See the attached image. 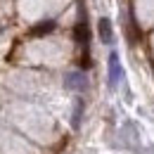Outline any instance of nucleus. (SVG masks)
Listing matches in <instances>:
<instances>
[{
	"label": "nucleus",
	"instance_id": "obj_1",
	"mask_svg": "<svg viewBox=\"0 0 154 154\" xmlns=\"http://www.w3.org/2000/svg\"><path fill=\"white\" fill-rule=\"evenodd\" d=\"M64 85L69 88V90H85L88 88V78L83 71H69L66 76H64Z\"/></svg>",
	"mask_w": 154,
	"mask_h": 154
},
{
	"label": "nucleus",
	"instance_id": "obj_2",
	"mask_svg": "<svg viewBox=\"0 0 154 154\" xmlns=\"http://www.w3.org/2000/svg\"><path fill=\"white\" fill-rule=\"evenodd\" d=\"M121 81V64H119V55L112 52L109 55V88H116Z\"/></svg>",
	"mask_w": 154,
	"mask_h": 154
},
{
	"label": "nucleus",
	"instance_id": "obj_3",
	"mask_svg": "<svg viewBox=\"0 0 154 154\" xmlns=\"http://www.w3.org/2000/svg\"><path fill=\"white\" fill-rule=\"evenodd\" d=\"M97 33H100V40H102L104 45H109V43L114 40V33H112V21L107 19V17H102V19L97 21Z\"/></svg>",
	"mask_w": 154,
	"mask_h": 154
},
{
	"label": "nucleus",
	"instance_id": "obj_4",
	"mask_svg": "<svg viewBox=\"0 0 154 154\" xmlns=\"http://www.w3.org/2000/svg\"><path fill=\"white\" fill-rule=\"evenodd\" d=\"M74 38H76V43H81L83 48H88V40H90V31H88V24H85V19L76 24V29H74Z\"/></svg>",
	"mask_w": 154,
	"mask_h": 154
},
{
	"label": "nucleus",
	"instance_id": "obj_5",
	"mask_svg": "<svg viewBox=\"0 0 154 154\" xmlns=\"http://www.w3.org/2000/svg\"><path fill=\"white\" fill-rule=\"evenodd\" d=\"M55 31V21H40L31 29V36H45V33H52Z\"/></svg>",
	"mask_w": 154,
	"mask_h": 154
},
{
	"label": "nucleus",
	"instance_id": "obj_6",
	"mask_svg": "<svg viewBox=\"0 0 154 154\" xmlns=\"http://www.w3.org/2000/svg\"><path fill=\"white\" fill-rule=\"evenodd\" d=\"M81 114H83V100H76V109H74V128L81 126Z\"/></svg>",
	"mask_w": 154,
	"mask_h": 154
},
{
	"label": "nucleus",
	"instance_id": "obj_7",
	"mask_svg": "<svg viewBox=\"0 0 154 154\" xmlns=\"http://www.w3.org/2000/svg\"><path fill=\"white\" fill-rule=\"evenodd\" d=\"M152 69H154V62H152Z\"/></svg>",
	"mask_w": 154,
	"mask_h": 154
}]
</instances>
